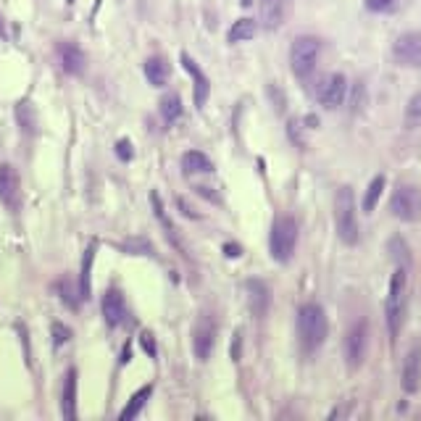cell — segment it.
<instances>
[{
  "label": "cell",
  "mask_w": 421,
  "mask_h": 421,
  "mask_svg": "<svg viewBox=\"0 0 421 421\" xmlns=\"http://www.w3.org/2000/svg\"><path fill=\"white\" fill-rule=\"evenodd\" d=\"M405 306H408V274L403 266H398L390 279V290H387V300H384V316H387V332L390 340H398L400 327L405 321Z\"/></svg>",
  "instance_id": "1"
},
{
  "label": "cell",
  "mask_w": 421,
  "mask_h": 421,
  "mask_svg": "<svg viewBox=\"0 0 421 421\" xmlns=\"http://www.w3.org/2000/svg\"><path fill=\"white\" fill-rule=\"evenodd\" d=\"M329 332V321L327 313L318 303H306L303 308L298 311V337H300V345L306 347L308 353L318 350L324 345Z\"/></svg>",
  "instance_id": "2"
},
{
  "label": "cell",
  "mask_w": 421,
  "mask_h": 421,
  "mask_svg": "<svg viewBox=\"0 0 421 421\" xmlns=\"http://www.w3.org/2000/svg\"><path fill=\"white\" fill-rule=\"evenodd\" d=\"M298 248V221L292 216H279L269 232V253L277 263H287Z\"/></svg>",
  "instance_id": "3"
},
{
  "label": "cell",
  "mask_w": 421,
  "mask_h": 421,
  "mask_svg": "<svg viewBox=\"0 0 421 421\" xmlns=\"http://www.w3.org/2000/svg\"><path fill=\"white\" fill-rule=\"evenodd\" d=\"M335 224L337 234L345 245L358 243V214H356V197L350 188H340L335 195Z\"/></svg>",
  "instance_id": "4"
},
{
  "label": "cell",
  "mask_w": 421,
  "mask_h": 421,
  "mask_svg": "<svg viewBox=\"0 0 421 421\" xmlns=\"http://www.w3.org/2000/svg\"><path fill=\"white\" fill-rule=\"evenodd\" d=\"M318 53H321V42L316 38H295L290 47V66H292V74L298 79H308L313 74V69L318 64Z\"/></svg>",
  "instance_id": "5"
},
{
  "label": "cell",
  "mask_w": 421,
  "mask_h": 421,
  "mask_svg": "<svg viewBox=\"0 0 421 421\" xmlns=\"http://www.w3.org/2000/svg\"><path fill=\"white\" fill-rule=\"evenodd\" d=\"M390 211H393L400 221H419L421 219V190L413 185H398L390 200Z\"/></svg>",
  "instance_id": "6"
},
{
  "label": "cell",
  "mask_w": 421,
  "mask_h": 421,
  "mask_svg": "<svg viewBox=\"0 0 421 421\" xmlns=\"http://www.w3.org/2000/svg\"><path fill=\"white\" fill-rule=\"evenodd\" d=\"M366 353H369V324L364 318L356 321L353 327L347 329L345 335V361L350 369H358V366L366 361Z\"/></svg>",
  "instance_id": "7"
},
{
  "label": "cell",
  "mask_w": 421,
  "mask_h": 421,
  "mask_svg": "<svg viewBox=\"0 0 421 421\" xmlns=\"http://www.w3.org/2000/svg\"><path fill=\"white\" fill-rule=\"evenodd\" d=\"M393 58L400 66L421 69V32H403L393 42Z\"/></svg>",
  "instance_id": "8"
},
{
  "label": "cell",
  "mask_w": 421,
  "mask_h": 421,
  "mask_svg": "<svg viewBox=\"0 0 421 421\" xmlns=\"http://www.w3.org/2000/svg\"><path fill=\"white\" fill-rule=\"evenodd\" d=\"M345 95H347V79L342 74L324 76L316 87V100L324 108H340V105L345 103Z\"/></svg>",
  "instance_id": "9"
},
{
  "label": "cell",
  "mask_w": 421,
  "mask_h": 421,
  "mask_svg": "<svg viewBox=\"0 0 421 421\" xmlns=\"http://www.w3.org/2000/svg\"><path fill=\"white\" fill-rule=\"evenodd\" d=\"M214 342H216V327L211 318H200L195 324V332H192V350L200 361H208L211 353H214Z\"/></svg>",
  "instance_id": "10"
},
{
  "label": "cell",
  "mask_w": 421,
  "mask_h": 421,
  "mask_svg": "<svg viewBox=\"0 0 421 421\" xmlns=\"http://www.w3.org/2000/svg\"><path fill=\"white\" fill-rule=\"evenodd\" d=\"M400 387H403V393H408V395H413L421 387V347H413L411 353L405 356Z\"/></svg>",
  "instance_id": "11"
},
{
  "label": "cell",
  "mask_w": 421,
  "mask_h": 421,
  "mask_svg": "<svg viewBox=\"0 0 421 421\" xmlns=\"http://www.w3.org/2000/svg\"><path fill=\"white\" fill-rule=\"evenodd\" d=\"M245 292H248V306H250L253 316H263L272 306V292L266 287V282L248 279L245 282Z\"/></svg>",
  "instance_id": "12"
},
{
  "label": "cell",
  "mask_w": 421,
  "mask_h": 421,
  "mask_svg": "<svg viewBox=\"0 0 421 421\" xmlns=\"http://www.w3.org/2000/svg\"><path fill=\"white\" fill-rule=\"evenodd\" d=\"M292 0H263L261 3V19L266 29H279L284 19L290 16Z\"/></svg>",
  "instance_id": "13"
},
{
  "label": "cell",
  "mask_w": 421,
  "mask_h": 421,
  "mask_svg": "<svg viewBox=\"0 0 421 421\" xmlns=\"http://www.w3.org/2000/svg\"><path fill=\"white\" fill-rule=\"evenodd\" d=\"M58 61H61V69L71 76H79L84 71V66H87V58L74 42H61L58 45Z\"/></svg>",
  "instance_id": "14"
},
{
  "label": "cell",
  "mask_w": 421,
  "mask_h": 421,
  "mask_svg": "<svg viewBox=\"0 0 421 421\" xmlns=\"http://www.w3.org/2000/svg\"><path fill=\"white\" fill-rule=\"evenodd\" d=\"M100 308H103V316L108 327H119L124 321V316H127V303H124V295L119 290L105 292Z\"/></svg>",
  "instance_id": "15"
},
{
  "label": "cell",
  "mask_w": 421,
  "mask_h": 421,
  "mask_svg": "<svg viewBox=\"0 0 421 421\" xmlns=\"http://www.w3.org/2000/svg\"><path fill=\"white\" fill-rule=\"evenodd\" d=\"M16 197H19V174L13 166L3 163L0 166V200L8 206H16Z\"/></svg>",
  "instance_id": "16"
},
{
  "label": "cell",
  "mask_w": 421,
  "mask_h": 421,
  "mask_svg": "<svg viewBox=\"0 0 421 421\" xmlns=\"http://www.w3.org/2000/svg\"><path fill=\"white\" fill-rule=\"evenodd\" d=\"M61 411L66 421L76 419V369H69L64 379V395H61Z\"/></svg>",
  "instance_id": "17"
},
{
  "label": "cell",
  "mask_w": 421,
  "mask_h": 421,
  "mask_svg": "<svg viewBox=\"0 0 421 421\" xmlns=\"http://www.w3.org/2000/svg\"><path fill=\"white\" fill-rule=\"evenodd\" d=\"M182 66H185V69L190 71V76L195 79V105L197 108H203V103L208 100V90H211V87H208L206 74L197 69V64L188 56V53H182Z\"/></svg>",
  "instance_id": "18"
},
{
  "label": "cell",
  "mask_w": 421,
  "mask_h": 421,
  "mask_svg": "<svg viewBox=\"0 0 421 421\" xmlns=\"http://www.w3.org/2000/svg\"><path fill=\"white\" fill-rule=\"evenodd\" d=\"M168 74H171V69H168L166 58L153 56L145 61V76H148V82L153 87H163L168 82Z\"/></svg>",
  "instance_id": "19"
},
{
  "label": "cell",
  "mask_w": 421,
  "mask_h": 421,
  "mask_svg": "<svg viewBox=\"0 0 421 421\" xmlns=\"http://www.w3.org/2000/svg\"><path fill=\"white\" fill-rule=\"evenodd\" d=\"M182 168H185L188 174H211V171H214V163H211V158H208L206 153L188 150V153L182 156Z\"/></svg>",
  "instance_id": "20"
},
{
  "label": "cell",
  "mask_w": 421,
  "mask_h": 421,
  "mask_svg": "<svg viewBox=\"0 0 421 421\" xmlns=\"http://www.w3.org/2000/svg\"><path fill=\"white\" fill-rule=\"evenodd\" d=\"M150 395H153V387H150V384H145V387H140L137 393L132 395V400L127 403V408H124V411L119 413V421H129V419H134V416H137V413L142 411V405L148 403Z\"/></svg>",
  "instance_id": "21"
},
{
  "label": "cell",
  "mask_w": 421,
  "mask_h": 421,
  "mask_svg": "<svg viewBox=\"0 0 421 421\" xmlns=\"http://www.w3.org/2000/svg\"><path fill=\"white\" fill-rule=\"evenodd\" d=\"M95 248L98 245L90 243V248L84 250V261H82V277H79V298L87 300L90 298V272H93V261H95Z\"/></svg>",
  "instance_id": "22"
},
{
  "label": "cell",
  "mask_w": 421,
  "mask_h": 421,
  "mask_svg": "<svg viewBox=\"0 0 421 421\" xmlns=\"http://www.w3.org/2000/svg\"><path fill=\"white\" fill-rule=\"evenodd\" d=\"M253 38H255V21L253 19H237L232 24V29H229V35H226V40H229L232 45L245 42V40H253Z\"/></svg>",
  "instance_id": "23"
},
{
  "label": "cell",
  "mask_w": 421,
  "mask_h": 421,
  "mask_svg": "<svg viewBox=\"0 0 421 421\" xmlns=\"http://www.w3.org/2000/svg\"><path fill=\"white\" fill-rule=\"evenodd\" d=\"M382 190H384V177L382 174H376L371 182H369V188H366V195H364V214H371L379 203V197H382Z\"/></svg>",
  "instance_id": "24"
},
{
  "label": "cell",
  "mask_w": 421,
  "mask_h": 421,
  "mask_svg": "<svg viewBox=\"0 0 421 421\" xmlns=\"http://www.w3.org/2000/svg\"><path fill=\"white\" fill-rule=\"evenodd\" d=\"M403 124H405V129H419L421 127V90L413 95L411 100H408V105H405Z\"/></svg>",
  "instance_id": "25"
},
{
  "label": "cell",
  "mask_w": 421,
  "mask_h": 421,
  "mask_svg": "<svg viewBox=\"0 0 421 421\" xmlns=\"http://www.w3.org/2000/svg\"><path fill=\"white\" fill-rule=\"evenodd\" d=\"M16 119H19L21 129L27 132V134H35V129H38V119H35V108H32L27 100H21V103L16 105Z\"/></svg>",
  "instance_id": "26"
},
{
  "label": "cell",
  "mask_w": 421,
  "mask_h": 421,
  "mask_svg": "<svg viewBox=\"0 0 421 421\" xmlns=\"http://www.w3.org/2000/svg\"><path fill=\"white\" fill-rule=\"evenodd\" d=\"M387 248H390V255L398 261V266H403V269H408V266H411V250H408V245H405L403 237H393Z\"/></svg>",
  "instance_id": "27"
},
{
  "label": "cell",
  "mask_w": 421,
  "mask_h": 421,
  "mask_svg": "<svg viewBox=\"0 0 421 421\" xmlns=\"http://www.w3.org/2000/svg\"><path fill=\"white\" fill-rule=\"evenodd\" d=\"M161 116H163V122H177L179 116H182V100H179V95H166L163 100H161Z\"/></svg>",
  "instance_id": "28"
},
{
  "label": "cell",
  "mask_w": 421,
  "mask_h": 421,
  "mask_svg": "<svg viewBox=\"0 0 421 421\" xmlns=\"http://www.w3.org/2000/svg\"><path fill=\"white\" fill-rule=\"evenodd\" d=\"M124 250L134 253V255H140V253L153 255V245H150L148 240H127V243H124Z\"/></svg>",
  "instance_id": "29"
},
{
  "label": "cell",
  "mask_w": 421,
  "mask_h": 421,
  "mask_svg": "<svg viewBox=\"0 0 421 421\" xmlns=\"http://www.w3.org/2000/svg\"><path fill=\"white\" fill-rule=\"evenodd\" d=\"M69 340H71V329L66 327V324H61V321H56L53 324V342L56 345H66Z\"/></svg>",
  "instance_id": "30"
},
{
  "label": "cell",
  "mask_w": 421,
  "mask_h": 421,
  "mask_svg": "<svg viewBox=\"0 0 421 421\" xmlns=\"http://www.w3.org/2000/svg\"><path fill=\"white\" fill-rule=\"evenodd\" d=\"M140 345H142V350H145L150 358H156V353H158V350H156V340H153V335H150V332H142V335H140Z\"/></svg>",
  "instance_id": "31"
},
{
  "label": "cell",
  "mask_w": 421,
  "mask_h": 421,
  "mask_svg": "<svg viewBox=\"0 0 421 421\" xmlns=\"http://www.w3.org/2000/svg\"><path fill=\"white\" fill-rule=\"evenodd\" d=\"M395 6V0H366V8L374 11V13H382V11H390Z\"/></svg>",
  "instance_id": "32"
},
{
  "label": "cell",
  "mask_w": 421,
  "mask_h": 421,
  "mask_svg": "<svg viewBox=\"0 0 421 421\" xmlns=\"http://www.w3.org/2000/svg\"><path fill=\"white\" fill-rule=\"evenodd\" d=\"M116 156H119L122 161H132V156H134V153H132V142L129 140L116 142Z\"/></svg>",
  "instance_id": "33"
},
{
  "label": "cell",
  "mask_w": 421,
  "mask_h": 421,
  "mask_svg": "<svg viewBox=\"0 0 421 421\" xmlns=\"http://www.w3.org/2000/svg\"><path fill=\"white\" fill-rule=\"evenodd\" d=\"M58 290L64 292V295H61V298H64L66 303H69V306H71V308H74V306H76V300L71 298V287H69V282H61V284H58Z\"/></svg>",
  "instance_id": "34"
},
{
  "label": "cell",
  "mask_w": 421,
  "mask_h": 421,
  "mask_svg": "<svg viewBox=\"0 0 421 421\" xmlns=\"http://www.w3.org/2000/svg\"><path fill=\"white\" fill-rule=\"evenodd\" d=\"M287 132H290V137H292V142L298 145V148H303V140H300V122H290V127H287Z\"/></svg>",
  "instance_id": "35"
},
{
  "label": "cell",
  "mask_w": 421,
  "mask_h": 421,
  "mask_svg": "<svg viewBox=\"0 0 421 421\" xmlns=\"http://www.w3.org/2000/svg\"><path fill=\"white\" fill-rule=\"evenodd\" d=\"M177 206L182 208V211H185V216H190V219H197V214L188 206V203H185V200H182V197H177Z\"/></svg>",
  "instance_id": "36"
},
{
  "label": "cell",
  "mask_w": 421,
  "mask_h": 421,
  "mask_svg": "<svg viewBox=\"0 0 421 421\" xmlns=\"http://www.w3.org/2000/svg\"><path fill=\"white\" fill-rule=\"evenodd\" d=\"M224 253H226V255H229V258H237V255H240V245L226 243V245H224Z\"/></svg>",
  "instance_id": "37"
},
{
  "label": "cell",
  "mask_w": 421,
  "mask_h": 421,
  "mask_svg": "<svg viewBox=\"0 0 421 421\" xmlns=\"http://www.w3.org/2000/svg\"><path fill=\"white\" fill-rule=\"evenodd\" d=\"M232 358H234V361H237V358H240V332H237V335H234V347H232Z\"/></svg>",
  "instance_id": "38"
},
{
  "label": "cell",
  "mask_w": 421,
  "mask_h": 421,
  "mask_svg": "<svg viewBox=\"0 0 421 421\" xmlns=\"http://www.w3.org/2000/svg\"><path fill=\"white\" fill-rule=\"evenodd\" d=\"M0 35H3V19H0Z\"/></svg>",
  "instance_id": "39"
}]
</instances>
